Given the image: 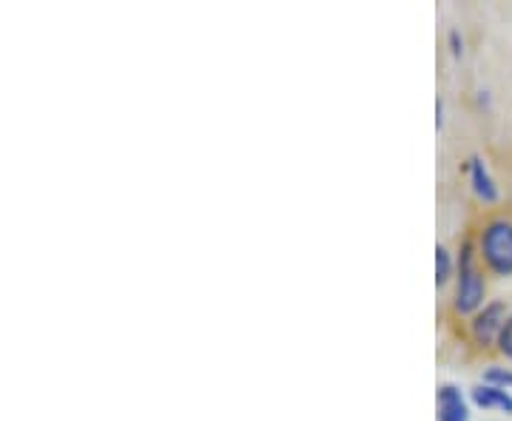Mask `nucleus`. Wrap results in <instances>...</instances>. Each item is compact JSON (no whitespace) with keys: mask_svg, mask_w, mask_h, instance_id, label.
<instances>
[{"mask_svg":"<svg viewBox=\"0 0 512 421\" xmlns=\"http://www.w3.org/2000/svg\"><path fill=\"white\" fill-rule=\"evenodd\" d=\"M470 399L476 407L481 410H501L512 416V393L504 390V387H493V385H476L470 390Z\"/></svg>","mask_w":512,"mask_h":421,"instance_id":"6","label":"nucleus"},{"mask_svg":"<svg viewBox=\"0 0 512 421\" xmlns=\"http://www.w3.org/2000/svg\"><path fill=\"white\" fill-rule=\"evenodd\" d=\"M498 350L507 356L512 362V316L507 319V325H504V330H501V336H498Z\"/></svg>","mask_w":512,"mask_h":421,"instance_id":"9","label":"nucleus"},{"mask_svg":"<svg viewBox=\"0 0 512 421\" xmlns=\"http://www.w3.org/2000/svg\"><path fill=\"white\" fill-rule=\"evenodd\" d=\"M478 259L495 276H512V222L490 220L478 234Z\"/></svg>","mask_w":512,"mask_h":421,"instance_id":"2","label":"nucleus"},{"mask_svg":"<svg viewBox=\"0 0 512 421\" xmlns=\"http://www.w3.org/2000/svg\"><path fill=\"white\" fill-rule=\"evenodd\" d=\"M453 274H456V262L450 257V251H447L444 245H439V248H436V285L444 288V285L453 279Z\"/></svg>","mask_w":512,"mask_h":421,"instance_id":"7","label":"nucleus"},{"mask_svg":"<svg viewBox=\"0 0 512 421\" xmlns=\"http://www.w3.org/2000/svg\"><path fill=\"white\" fill-rule=\"evenodd\" d=\"M436 126H439V129L444 126V100H441V97L436 100Z\"/></svg>","mask_w":512,"mask_h":421,"instance_id":"10","label":"nucleus"},{"mask_svg":"<svg viewBox=\"0 0 512 421\" xmlns=\"http://www.w3.org/2000/svg\"><path fill=\"white\" fill-rule=\"evenodd\" d=\"M467 171H470V185H473V194H476L478 200L484 202V205H495L498 197H501V191H498V185H495L493 174H490V168L487 163L481 160V157H470V163H467Z\"/></svg>","mask_w":512,"mask_h":421,"instance_id":"5","label":"nucleus"},{"mask_svg":"<svg viewBox=\"0 0 512 421\" xmlns=\"http://www.w3.org/2000/svg\"><path fill=\"white\" fill-rule=\"evenodd\" d=\"M484 385H493V387H504V390H512V370L507 367H498L490 365L484 370Z\"/></svg>","mask_w":512,"mask_h":421,"instance_id":"8","label":"nucleus"},{"mask_svg":"<svg viewBox=\"0 0 512 421\" xmlns=\"http://www.w3.org/2000/svg\"><path fill=\"white\" fill-rule=\"evenodd\" d=\"M507 319H510V308H507V302H501V299L487 302V305L473 316V322H470L473 342H476L478 348L498 345V336H501V330H504V325H507Z\"/></svg>","mask_w":512,"mask_h":421,"instance_id":"3","label":"nucleus"},{"mask_svg":"<svg viewBox=\"0 0 512 421\" xmlns=\"http://www.w3.org/2000/svg\"><path fill=\"white\" fill-rule=\"evenodd\" d=\"M476 248L473 242H464L458 251L456 265V293H453V308L461 316H476L484 308V296H487V282L484 274L476 265Z\"/></svg>","mask_w":512,"mask_h":421,"instance_id":"1","label":"nucleus"},{"mask_svg":"<svg viewBox=\"0 0 512 421\" xmlns=\"http://www.w3.org/2000/svg\"><path fill=\"white\" fill-rule=\"evenodd\" d=\"M436 419L439 421H470L467 396L456 385H441L436 393Z\"/></svg>","mask_w":512,"mask_h":421,"instance_id":"4","label":"nucleus"},{"mask_svg":"<svg viewBox=\"0 0 512 421\" xmlns=\"http://www.w3.org/2000/svg\"><path fill=\"white\" fill-rule=\"evenodd\" d=\"M450 43H453V55H456V57L464 52V49H461L464 43H458V32H450Z\"/></svg>","mask_w":512,"mask_h":421,"instance_id":"11","label":"nucleus"}]
</instances>
